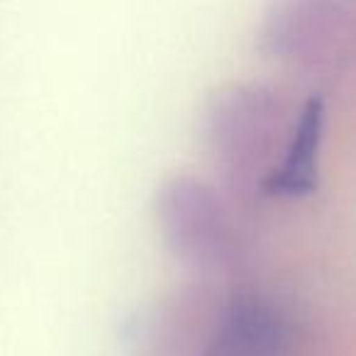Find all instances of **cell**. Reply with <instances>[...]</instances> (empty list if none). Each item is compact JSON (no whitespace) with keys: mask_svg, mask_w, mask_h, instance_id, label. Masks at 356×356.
<instances>
[{"mask_svg":"<svg viewBox=\"0 0 356 356\" xmlns=\"http://www.w3.org/2000/svg\"><path fill=\"white\" fill-rule=\"evenodd\" d=\"M322 132V105L310 100L302 110L300 122L291 134L281 166H276L264 181L268 193L276 195H300L312 188L315 181V154Z\"/></svg>","mask_w":356,"mask_h":356,"instance_id":"277c9868","label":"cell"},{"mask_svg":"<svg viewBox=\"0 0 356 356\" xmlns=\"http://www.w3.org/2000/svg\"><path fill=\"white\" fill-rule=\"evenodd\" d=\"M291 344V327L276 307L242 300L218 320L203 356H288Z\"/></svg>","mask_w":356,"mask_h":356,"instance_id":"3957f363","label":"cell"},{"mask_svg":"<svg viewBox=\"0 0 356 356\" xmlns=\"http://www.w3.org/2000/svg\"><path fill=\"white\" fill-rule=\"evenodd\" d=\"M159 227L166 244L191 264H218L229 247V220L222 200L198 178L178 176L159 191Z\"/></svg>","mask_w":356,"mask_h":356,"instance_id":"6da1fadb","label":"cell"},{"mask_svg":"<svg viewBox=\"0 0 356 356\" xmlns=\"http://www.w3.org/2000/svg\"><path fill=\"white\" fill-rule=\"evenodd\" d=\"M261 98H234L218 105L213 115V147L218 159L237 178H257L264 166L271 168L276 142H281V118ZM271 173V171H268Z\"/></svg>","mask_w":356,"mask_h":356,"instance_id":"7a4b0ae2","label":"cell"}]
</instances>
